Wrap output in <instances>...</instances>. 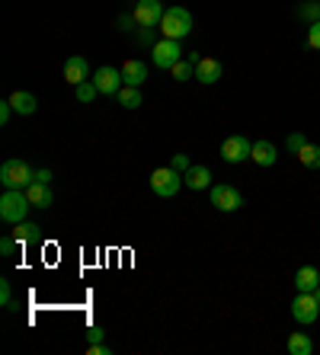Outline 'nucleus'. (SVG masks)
Wrapping results in <instances>:
<instances>
[{
	"label": "nucleus",
	"mask_w": 320,
	"mask_h": 355,
	"mask_svg": "<svg viewBox=\"0 0 320 355\" xmlns=\"http://www.w3.org/2000/svg\"><path fill=\"white\" fill-rule=\"evenodd\" d=\"M29 198H26V189H7L3 196H0V218L7 221V225H19V221H26V211H29Z\"/></svg>",
	"instance_id": "obj_1"
},
{
	"label": "nucleus",
	"mask_w": 320,
	"mask_h": 355,
	"mask_svg": "<svg viewBox=\"0 0 320 355\" xmlns=\"http://www.w3.org/2000/svg\"><path fill=\"white\" fill-rule=\"evenodd\" d=\"M192 32V13L186 7H170L160 19V36L164 38H186Z\"/></svg>",
	"instance_id": "obj_2"
},
{
	"label": "nucleus",
	"mask_w": 320,
	"mask_h": 355,
	"mask_svg": "<svg viewBox=\"0 0 320 355\" xmlns=\"http://www.w3.org/2000/svg\"><path fill=\"white\" fill-rule=\"evenodd\" d=\"M32 179H36V170L29 167L26 160H3V167H0L3 189H26Z\"/></svg>",
	"instance_id": "obj_3"
},
{
	"label": "nucleus",
	"mask_w": 320,
	"mask_h": 355,
	"mask_svg": "<svg viewBox=\"0 0 320 355\" xmlns=\"http://www.w3.org/2000/svg\"><path fill=\"white\" fill-rule=\"evenodd\" d=\"M151 189H154V196L160 198H173L180 189H183V173L173 167H160L151 173Z\"/></svg>",
	"instance_id": "obj_4"
},
{
	"label": "nucleus",
	"mask_w": 320,
	"mask_h": 355,
	"mask_svg": "<svg viewBox=\"0 0 320 355\" xmlns=\"http://www.w3.org/2000/svg\"><path fill=\"white\" fill-rule=\"evenodd\" d=\"M151 58H154V67H164V71H170L176 61H183L180 38H160V42H154V48H151Z\"/></svg>",
	"instance_id": "obj_5"
},
{
	"label": "nucleus",
	"mask_w": 320,
	"mask_h": 355,
	"mask_svg": "<svg viewBox=\"0 0 320 355\" xmlns=\"http://www.w3.org/2000/svg\"><path fill=\"white\" fill-rule=\"evenodd\" d=\"M292 317L298 323H314L320 317V304L314 298V291H298V298L292 301Z\"/></svg>",
	"instance_id": "obj_6"
},
{
	"label": "nucleus",
	"mask_w": 320,
	"mask_h": 355,
	"mask_svg": "<svg viewBox=\"0 0 320 355\" xmlns=\"http://www.w3.org/2000/svg\"><path fill=\"white\" fill-rule=\"evenodd\" d=\"M250 154H253V144H250L244 135H231V138H224V144H221L224 163H244V160H250Z\"/></svg>",
	"instance_id": "obj_7"
},
{
	"label": "nucleus",
	"mask_w": 320,
	"mask_h": 355,
	"mask_svg": "<svg viewBox=\"0 0 320 355\" xmlns=\"http://www.w3.org/2000/svg\"><path fill=\"white\" fill-rule=\"evenodd\" d=\"M211 205L218 211H237L244 205V196L228 183H218V186H211Z\"/></svg>",
	"instance_id": "obj_8"
},
{
	"label": "nucleus",
	"mask_w": 320,
	"mask_h": 355,
	"mask_svg": "<svg viewBox=\"0 0 320 355\" xmlns=\"http://www.w3.org/2000/svg\"><path fill=\"white\" fill-rule=\"evenodd\" d=\"M164 3L160 0H138L135 3V23L138 26H160V19H164Z\"/></svg>",
	"instance_id": "obj_9"
},
{
	"label": "nucleus",
	"mask_w": 320,
	"mask_h": 355,
	"mask_svg": "<svg viewBox=\"0 0 320 355\" xmlns=\"http://www.w3.org/2000/svg\"><path fill=\"white\" fill-rule=\"evenodd\" d=\"M90 80L96 84V90H100L103 96H116L122 87H125V80H122V71H116V67H100V71H96Z\"/></svg>",
	"instance_id": "obj_10"
},
{
	"label": "nucleus",
	"mask_w": 320,
	"mask_h": 355,
	"mask_svg": "<svg viewBox=\"0 0 320 355\" xmlns=\"http://www.w3.org/2000/svg\"><path fill=\"white\" fill-rule=\"evenodd\" d=\"M90 61L87 58H81V55H74V58H67L64 61V80L71 87H77V84H83V80H90Z\"/></svg>",
	"instance_id": "obj_11"
},
{
	"label": "nucleus",
	"mask_w": 320,
	"mask_h": 355,
	"mask_svg": "<svg viewBox=\"0 0 320 355\" xmlns=\"http://www.w3.org/2000/svg\"><path fill=\"white\" fill-rule=\"evenodd\" d=\"M221 74H224V65H221L218 58H199V65H195V80L205 87L218 84Z\"/></svg>",
	"instance_id": "obj_12"
},
{
	"label": "nucleus",
	"mask_w": 320,
	"mask_h": 355,
	"mask_svg": "<svg viewBox=\"0 0 320 355\" xmlns=\"http://www.w3.org/2000/svg\"><path fill=\"white\" fill-rule=\"evenodd\" d=\"M26 198H29V205L42 208V211H45V208H52V202H55V196H52L48 183H36V179H32V183L26 186Z\"/></svg>",
	"instance_id": "obj_13"
},
{
	"label": "nucleus",
	"mask_w": 320,
	"mask_h": 355,
	"mask_svg": "<svg viewBox=\"0 0 320 355\" xmlns=\"http://www.w3.org/2000/svg\"><path fill=\"white\" fill-rule=\"evenodd\" d=\"M183 186L199 192V189H211V170L209 167H189L183 173Z\"/></svg>",
	"instance_id": "obj_14"
},
{
	"label": "nucleus",
	"mask_w": 320,
	"mask_h": 355,
	"mask_svg": "<svg viewBox=\"0 0 320 355\" xmlns=\"http://www.w3.org/2000/svg\"><path fill=\"white\" fill-rule=\"evenodd\" d=\"M275 157H279V150H275L273 141H253L250 160H253L256 167H275Z\"/></svg>",
	"instance_id": "obj_15"
},
{
	"label": "nucleus",
	"mask_w": 320,
	"mask_h": 355,
	"mask_svg": "<svg viewBox=\"0 0 320 355\" xmlns=\"http://www.w3.org/2000/svg\"><path fill=\"white\" fill-rule=\"evenodd\" d=\"M122 80H125L128 87H141L147 80V65L145 61H138V58L125 61V65H122Z\"/></svg>",
	"instance_id": "obj_16"
},
{
	"label": "nucleus",
	"mask_w": 320,
	"mask_h": 355,
	"mask_svg": "<svg viewBox=\"0 0 320 355\" xmlns=\"http://www.w3.org/2000/svg\"><path fill=\"white\" fill-rule=\"evenodd\" d=\"M320 285V272L314 266H301V269L295 272V288L298 291H314Z\"/></svg>",
	"instance_id": "obj_17"
},
{
	"label": "nucleus",
	"mask_w": 320,
	"mask_h": 355,
	"mask_svg": "<svg viewBox=\"0 0 320 355\" xmlns=\"http://www.w3.org/2000/svg\"><path fill=\"white\" fill-rule=\"evenodd\" d=\"M10 103H13V113L19 115H32L39 109V100L32 93H26V90H17V93L10 96Z\"/></svg>",
	"instance_id": "obj_18"
},
{
	"label": "nucleus",
	"mask_w": 320,
	"mask_h": 355,
	"mask_svg": "<svg viewBox=\"0 0 320 355\" xmlns=\"http://www.w3.org/2000/svg\"><path fill=\"white\" fill-rule=\"evenodd\" d=\"M116 103H122V109H138V106L145 103V96H141V87H122L119 93H116Z\"/></svg>",
	"instance_id": "obj_19"
},
{
	"label": "nucleus",
	"mask_w": 320,
	"mask_h": 355,
	"mask_svg": "<svg viewBox=\"0 0 320 355\" xmlns=\"http://www.w3.org/2000/svg\"><path fill=\"white\" fill-rule=\"evenodd\" d=\"M39 231H42V227L32 225V221H19V225H13V237H17L19 247H26V243L39 240Z\"/></svg>",
	"instance_id": "obj_20"
},
{
	"label": "nucleus",
	"mask_w": 320,
	"mask_h": 355,
	"mask_svg": "<svg viewBox=\"0 0 320 355\" xmlns=\"http://www.w3.org/2000/svg\"><path fill=\"white\" fill-rule=\"evenodd\" d=\"M288 352H292V355H311L314 352V343L304 336V333H292V336H288Z\"/></svg>",
	"instance_id": "obj_21"
},
{
	"label": "nucleus",
	"mask_w": 320,
	"mask_h": 355,
	"mask_svg": "<svg viewBox=\"0 0 320 355\" xmlns=\"http://www.w3.org/2000/svg\"><path fill=\"white\" fill-rule=\"evenodd\" d=\"M298 160H301L308 170H320V148L317 144H304V148L298 150Z\"/></svg>",
	"instance_id": "obj_22"
},
{
	"label": "nucleus",
	"mask_w": 320,
	"mask_h": 355,
	"mask_svg": "<svg viewBox=\"0 0 320 355\" xmlns=\"http://www.w3.org/2000/svg\"><path fill=\"white\" fill-rule=\"evenodd\" d=\"M74 93H77V103H93L100 90H96V84H93V80H83V84L74 87Z\"/></svg>",
	"instance_id": "obj_23"
},
{
	"label": "nucleus",
	"mask_w": 320,
	"mask_h": 355,
	"mask_svg": "<svg viewBox=\"0 0 320 355\" xmlns=\"http://www.w3.org/2000/svg\"><path fill=\"white\" fill-rule=\"evenodd\" d=\"M170 71H173V80H192V77H195V65H192L189 58H186V61H176Z\"/></svg>",
	"instance_id": "obj_24"
},
{
	"label": "nucleus",
	"mask_w": 320,
	"mask_h": 355,
	"mask_svg": "<svg viewBox=\"0 0 320 355\" xmlns=\"http://www.w3.org/2000/svg\"><path fill=\"white\" fill-rule=\"evenodd\" d=\"M0 304H3L7 310H17V304H13V288H10L7 279L0 282Z\"/></svg>",
	"instance_id": "obj_25"
},
{
	"label": "nucleus",
	"mask_w": 320,
	"mask_h": 355,
	"mask_svg": "<svg viewBox=\"0 0 320 355\" xmlns=\"http://www.w3.org/2000/svg\"><path fill=\"white\" fill-rule=\"evenodd\" d=\"M17 247H19V243H17V237H13V234H7V237H3V240H0V256H13V253H17Z\"/></svg>",
	"instance_id": "obj_26"
},
{
	"label": "nucleus",
	"mask_w": 320,
	"mask_h": 355,
	"mask_svg": "<svg viewBox=\"0 0 320 355\" xmlns=\"http://www.w3.org/2000/svg\"><path fill=\"white\" fill-rule=\"evenodd\" d=\"M308 45L320 51V19L317 23H311V29H308Z\"/></svg>",
	"instance_id": "obj_27"
},
{
	"label": "nucleus",
	"mask_w": 320,
	"mask_h": 355,
	"mask_svg": "<svg viewBox=\"0 0 320 355\" xmlns=\"http://www.w3.org/2000/svg\"><path fill=\"white\" fill-rule=\"evenodd\" d=\"M138 23H135V16H128V13H122L119 19H116V29H119V32H131V29H135Z\"/></svg>",
	"instance_id": "obj_28"
},
{
	"label": "nucleus",
	"mask_w": 320,
	"mask_h": 355,
	"mask_svg": "<svg viewBox=\"0 0 320 355\" xmlns=\"http://www.w3.org/2000/svg\"><path fill=\"white\" fill-rule=\"evenodd\" d=\"M285 144H288V150H292V154H298V150L308 144V138H304V135H288V141H285Z\"/></svg>",
	"instance_id": "obj_29"
},
{
	"label": "nucleus",
	"mask_w": 320,
	"mask_h": 355,
	"mask_svg": "<svg viewBox=\"0 0 320 355\" xmlns=\"http://www.w3.org/2000/svg\"><path fill=\"white\" fill-rule=\"evenodd\" d=\"M170 167H173V170H180V173H186V170H189L192 163H189V157H186V154H176V157H173V163H170Z\"/></svg>",
	"instance_id": "obj_30"
},
{
	"label": "nucleus",
	"mask_w": 320,
	"mask_h": 355,
	"mask_svg": "<svg viewBox=\"0 0 320 355\" xmlns=\"http://www.w3.org/2000/svg\"><path fill=\"white\" fill-rule=\"evenodd\" d=\"M10 115H13V103H10V100H3V103H0V125H7Z\"/></svg>",
	"instance_id": "obj_31"
},
{
	"label": "nucleus",
	"mask_w": 320,
	"mask_h": 355,
	"mask_svg": "<svg viewBox=\"0 0 320 355\" xmlns=\"http://www.w3.org/2000/svg\"><path fill=\"white\" fill-rule=\"evenodd\" d=\"M103 336H106L103 327H87V339H90V343H103Z\"/></svg>",
	"instance_id": "obj_32"
},
{
	"label": "nucleus",
	"mask_w": 320,
	"mask_h": 355,
	"mask_svg": "<svg viewBox=\"0 0 320 355\" xmlns=\"http://www.w3.org/2000/svg\"><path fill=\"white\" fill-rule=\"evenodd\" d=\"M87 352H90V355H109L112 349L103 346V343H90V346H87Z\"/></svg>",
	"instance_id": "obj_33"
},
{
	"label": "nucleus",
	"mask_w": 320,
	"mask_h": 355,
	"mask_svg": "<svg viewBox=\"0 0 320 355\" xmlns=\"http://www.w3.org/2000/svg\"><path fill=\"white\" fill-rule=\"evenodd\" d=\"M36 183H52V170H48V167L36 170Z\"/></svg>",
	"instance_id": "obj_34"
},
{
	"label": "nucleus",
	"mask_w": 320,
	"mask_h": 355,
	"mask_svg": "<svg viewBox=\"0 0 320 355\" xmlns=\"http://www.w3.org/2000/svg\"><path fill=\"white\" fill-rule=\"evenodd\" d=\"M314 298H317V304H320V285H317V288H314Z\"/></svg>",
	"instance_id": "obj_35"
}]
</instances>
